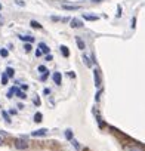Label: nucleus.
Returning <instances> with one entry per match:
<instances>
[{"label": "nucleus", "instance_id": "nucleus-8", "mask_svg": "<svg viewBox=\"0 0 145 151\" xmlns=\"http://www.w3.org/2000/svg\"><path fill=\"white\" fill-rule=\"evenodd\" d=\"M62 8H64V9H67V11H77V9H80V6H77V5H74V6H68V5H64Z\"/></svg>", "mask_w": 145, "mask_h": 151}, {"label": "nucleus", "instance_id": "nucleus-15", "mask_svg": "<svg viewBox=\"0 0 145 151\" xmlns=\"http://www.w3.org/2000/svg\"><path fill=\"white\" fill-rule=\"evenodd\" d=\"M31 27H33V28H40L42 25L37 22V21H31Z\"/></svg>", "mask_w": 145, "mask_h": 151}, {"label": "nucleus", "instance_id": "nucleus-22", "mask_svg": "<svg viewBox=\"0 0 145 151\" xmlns=\"http://www.w3.org/2000/svg\"><path fill=\"white\" fill-rule=\"evenodd\" d=\"M21 40H28V41H33V37H24V36H19Z\"/></svg>", "mask_w": 145, "mask_h": 151}, {"label": "nucleus", "instance_id": "nucleus-28", "mask_svg": "<svg viewBox=\"0 0 145 151\" xmlns=\"http://www.w3.org/2000/svg\"><path fill=\"white\" fill-rule=\"evenodd\" d=\"M51 59H53V58H52V55L49 53V55H47V56H46V61H51Z\"/></svg>", "mask_w": 145, "mask_h": 151}, {"label": "nucleus", "instance_id": "nucleus-21", "mask_svg": "<svg viewBox=\"0 0 145 151\" xmlns=\"http://www.w3.org/2000/svg\"><path fill=\"white\" fill-rule=\"evenodd\" d=\"M65 136H67V139H71V138H72V133H71V131H67V132H65Z\"/></svg>", "mask_w": 145, "mask_h": 151}, {"label": "nucleus", "instance_id": "nucleus-1", "mask_svg": "<svg viewBox=\"0 0 145 151\" xmlns=\"http://www.w3.org/2000/svg\"><path fill=\"white\" fill-rule=\"evenodd\" d=\"M126 151H145V148L141 145H127Z\"/></svg>", "mask_w": 145, "mask_h": 151}, {"label": "nucleus", "instance_id": "nucleus-19", "mask_svg": "<svg viewBox=\"0 0 145 151\" xmlns=\"http://www.w3.org/2000/svg\"><path fill=\"white\" fill-rule=\"evenodd\" d=\"M0 55H2L3 58H6V56H8V51H6V49H2V51H0Z\"/></svg>", "mask_w": 145, "mask_h": 151}, {"label": "nucleus", "instance_id": "nucleus-6", "mask_svg": "<svg viewBox=\"0 0 145 151\" xmlns=\"http://www.w3.org/2000/svg\"><path fill=\"white\" fill-rule=\"evenodd\" d=\"M71 27H74V28H79V27H82V22L79 19H72L71 21Z\"/></svg>", "mask_w": 145, "mask_h": 151}, {"label": "nucleus", "instance_id": "nucleus-27", "mask_svg": "<svg viewBox=\"0 0 145 151\" xmlns=\"http://www.w3.org/2000/svg\"><path fill=\"white\" fill-rule=\"evenodd\" d=\"M71 142H72V145H74V147H76V148L79 150V144H77V141H74V139H72Z\"/></svg>", "mask_w": 145, "mask_h": 151}, {"label": "nucleus", "instance_id": "nucleus-29", "mask_svg": "<svg viewBox=\"0 0 145 151\" xmlns=\"http://www.w3.org/2000/svg\"><path fill=\"white\" fill-rule=\"evenodd\" d=\"M43 92H44V93H46V95H49V93H51V89H44V91H43Z\"/></svg>", "mask_w": 145, "mask_h": 151}, {"label": "nucleus", "instance_id": "nucleus-23", "mask_svg": "<svg viewBox=\"0 0 145 151\" xmlns=\"http://www.w3.org/2000/svg\"><path fill=\"white\" fill-rule=\"evenodd\" d=\"M24 49H25V52H30V51H31V45L28 43V45H25V46H24Z\"/></svg>", "mask_w": 145, "mask_h": 151}, {"label": "nucleus", "instance_id": "nucleus-11", "mask_svg": "<svg viewBox=\"0 0 145 151\" xmlns=\"http://www.w3.org/2000/svg\"><path fill=\"white\" fill-rule=\"evenodd\" d=\"M18 92V88H12L9 92H8V98H12L13 96V93H16Z\"/></svg>", "mask_w": 145, "mask_h": 151}, {"label": "nucleus", "instance_id": "nucleus-9", "mask_svg": "<svg viewBox=\"0 0 145 151\" xmlns=\"http://www.w3.org/2000/svg\"><path fill=\"white\" fill-rule=\"evenodd\" d=\"M39 48L42 49V52H44V53H47V52H49V48H47V45H46V43H40V45H39Z\"/></svg>", "mask_w": 145, "mask_h": 151}, {"label": "nucleus", "instance_id": "nucleus-24", "mask_svg": "<svg viewBox=\"0 0 145 151\" xmlns=\"http://www.w3.org/2000/svg\"><path fill=\"white\" fill-rule=\"evenodd\" d=\"M83 61H84V64H86L87 67H90V61H89V59H87L86 56H83Z\"/></svg>", "mask_w": 145, "mask_h": 151}, {"label": "nucleus", "instance_id": "nucleus-17", "mask_svg": "<svg viewBox=\"0 0 145 151\" xmlns=\"http://www.w3.org/2000/svg\"><path fill=\"white\" fill-rule=\"evenodd\" d=\"M84 19H89V21H95V19H98L96 16H92V15H84Z\"/></svg>", "mask_w": 145, "mask_h": 151}, {"label": "nucleus", "instance_id": "nucleus-26", "mask_svg": "<svg viewBox=\"0 0 145 151\" xmlns=\"http://www.w3.org/2000/svg\"><path fill=\"white\" fill-rule=\"evenodd\" d=\"M34 104H36V105H40V99H39L37 96L34 98Z\"/></svg>", "mask_w": 145, "mask_h": 151}, {"label": "nucleus", "instance_id": "nucleus-10", "mask_svg": "<svg viewBox=\"0 0 145 151\" xmlns=\"http://www.w3.org/2000/svg\"><path fill=\"white\" fill-rule=\"evenodd\" d=\"M61 52H62V55L67 58L68 55H70V52H68V49H67V46H61Z\"/></svg>", "mask_w": 145, "mask_h": 151}, {"label": "nucleus", "instance_id": "nucleus-31", "mask_svg": "<svg viewBox=\"0 0 145 151\" xmlns=\"http://www.w3.org/2000/svg\"><path fill=\"white\" fill-rule=\"evenodd\" d=\"M0 9H2V6H0Z\"/></svg>", "mask_w": 145, "mask_h": 151}, {"label": "nucleus", "instance_id": "nucleus-30", "mask_svg": "<svg viewBox=\"0 0 145 151\" xmlns=\"http://www.w3.org/2000/svg\"><path fill=\"white\" fill-rule=\"evenodd\" d=\"M2 142H3V141H2V138H0V145H2Z\"/></svg>", "mask_w": 145, "mask_h": 151}, {"label": "nucleus", "instance_id": "nucleus-25", "mask_svg": "<svg viewBox=\"0 0 145 151\" xmlns=\"http://www.w3.org/2000/svg\"><path fill=\"white\" fill-rule=\"evenodd\" d=\"M42 53H43V52H42V49H37V51H36V56H40Z\"/></svg>", "mask_w": 145, "mask_h": 151}, {"label": "nucleus", "instance_id": "nucleus-7", "mask_svg": "<svg viewBox=\"0 0 145 151\" xmlns=\"http://www.w3.org/2000/svg\"><path fill=\"white\" fill-rule=\"evenodd\" d=\"M76 41H77L79 49H84V48H86V46H84V43H83V40H82L80 37H76Z\"/></svg>", "mask_w": 145, "mask_h": 151}, {"label": "nucleus", "instance_id": "nucleus-4", "mask_svg": "<svg viewBox=\"0 0 145 151\" xmlns=\"http://www.w3.org/2000/svg\"><path fill=\"white\" fill-rule=\"evenodd\" d=\"M52 79H53V81H55L56 84H61V81H62V76H61V73H55Z\"/></svg>", "mask_w": 145, "mask_h": 151}, {"label": "nucleus", "instance_id": "nucleus-3", "mask_svg": "<svg viewBox=\"0 0 145 151\" xmlns=\"http://www.w3.org/2000/svg\"><path fill=\"white\" fill-rule=\"evenodd\" d=\"M46 133H47V131H46V129H39V131L33 132L31 135H33V136H44Z\"/></svg>", "mask_w": 145, "mask_h": 151}, {"label": "nucleus", "instance_id": "nucleus-13", "mask_svg": "<svg viewBox=\"0 0 145 151\" xmlns=\"http://www.w3.org/2000/svg\"><path fill=\"white\" fill-rule=\"evenodd\" d=\"M34 122H36V123H40V122H42V114H40V113H36V116H34Z\"/></svg>", "mask_w": 145, "mask_h": 151}, {"label": "nucleus", "instance_id": "nucleus-5", "mask_svg": "<svg viewBox=\"0 0 145 151\" xmlns=\"http://www.w3.org/2000/svg\"><path fill=\"white\" fill-rule=\"evenodd\" d=\"M95 83H96V86H101V76H99V71L98 70H95Z\"/></svg>", "mask_w": 145, "mask_h": 151}, {"label": "nucleus", "instance_id": "nucleus-14", "mask_svg": "<svg viewBox=\"0 0 145 151\" xmlns=\"http://www.w3.org/2000/svg\"><path fill=\"white\" fill-rule=\"evenodd\" d=\"M6 74H8V77H12V76L15 74V71H13V68H11V67H9V68L6 70Z\"/></svg>", "mask_w": 145, "mask_h": 151}, {"label": "nucleus", "instance_id": "nucleus-20", "mask_svg": "<svg viewBox=\"0 0 145 151\" xmlns=\"http://www.w3.org/2000/svg\"><path fill=\"white\" fill-rule=\"evenodd\" d=\"M2 83H3V84L8 83V74H3V77H2Z\"/></svg>", "mask_w": 145, "mask_h": 151}, {"label": "nucleus", "instance_id": "nucleus-18", "mask_svg": "<svg viewBox=\"0 0 145 151\" xmlns=\"http://www.w3.org/2000/svg\"><path fill=\"white\" fill-rule=\"evenodd\" d=\"M46 71H47V70H46V67H43V65H40V67H39V73H42V74H44Z\"/></svg>", "mask_w": 145, "mask_h": 151}, {"label": "nucleus", "instance_id": "nucleus-16", "mask_svg": "<svg viewBox=\"0 0 145 151\" xmlns=\"http://www.w3.org/2000/svg\"><path fill=\"white\" fill-rule=\"evenodd\" d=\"M2 114H3V117H5V120H6L8 123H11V119H9V114H8L6 111H2Z\"/></svg>", "mask_w": 145, "mask_h": 151}, {"label": "nucleus", "instance_id": "nucleus-12", "mask_svg": "<svg viewBox=\"0 0 145 151\" xmlns=\"http://www.w3.org/2000/svg\"><path fill=\"white\" fill-rule=\"evenodd\" d=\"M16 95H18V96H19L21 99H25V98H27L25 92H22V91H18V92H16Z\"/></svg>", "mask_w": 145, "mask_h": 151}, {"label": "nucleus", "instance_id": "nucleus-2", "mask_svg": "<svg viewBox=\"0 0 145 151\" xmlns=\"http://www.w3.org/2000/svg\"><path fill=\"white\" fill-rule=\"evenodd\" d=\"M15 147H16L18 150H25V148H27V142L22 141V139H18V141L15 142Z\"/></svg>", "mask_w": 145, "mask_h": 151}]
</instances>
